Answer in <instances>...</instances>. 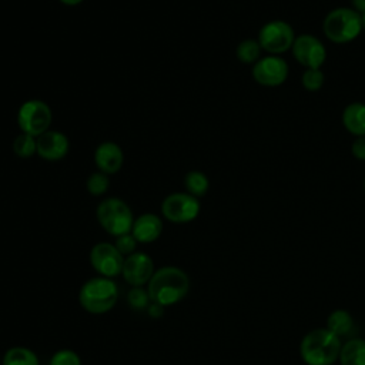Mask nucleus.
I'll use <instances>...</instances> for the list:
<instances>
[{
  "label": "nucleus",
  "mask_w": 365,
  "mask_h": 365,
  "mask_svg": "<svg viewBox=\"0 0 365 365\" xmlns=\"http://www.w3.org/2000/svg\"><path fill=\"white\" fill-rule=\"evenodd\" d=\"M147 291L151 302L163 307L174 305L184 299L190 291V278L178 267H161L154 271L147 284Z\"/></svg>",
  "instance_id": "obj_1"
},
{
  "label": "nucleus",
  "mask_w": 365,
  "mask_h": 365,
  "mask_svg": "<svg viewBox=\"0 0 365 365\" xmlns=\"http://www.w3.org/2000/svg\"><path fill=\"white\" fill-rule=\"evenodd\" d=\"M150 295L147 289H143V287H133L127 294V302L134 309L148 308L150 305Z\"/></svg>",
  "instance_id": "obj_24"
},
{
  "label": "nucleus",
  "mask_w": 365,
  "mask_h": 365,
  "mask_svg": "<svg viewBox=\"0 0 365 365\" xmlns=\"http://www.w3.org/2000/svg\"><path fill=\"white\" fill-rule=\"evenodd\" d=\"M154 262L145 252L135 251L124 258L121 275L131 287H143L148 284L154 274Z\"/></svg>",
  "instance_id": "obj_12"
},
{
  "label": "nucleus",
  "mask_w": 365,
  "mask_h": 365,
  "mask_svg": "<svg viewBox=\"0 0 365 365\" xmlns=\"http://www.w3.org/2000/svg\"><path fill=\"white\" fill-rule=\"evenodd\" d=\"M294 40L295 34L292 27L282 20L268 21L258 33V43L261 48L272 56H278L289 50Z\"/></svg>",
  "instance_id": "obj_7"
},
{
  "label": "nucleus",
  "mask_w": 365,
  "mask_h": 365,
  "mask_svg": "<svg viewBox=\"0 0 365 365\" xmlns=\"http://www.w3.org/2000/svg\"><path fill=\"white\" fill-rule=\"evenodd\" d=\"M364 188H365V180H364Z\"/></svg>",
  "instance_id": "obj_33"
},
{
  "label": "nucleus",
  "mask_w": 365,
  "mask_h": 365,
  "mask_svg": "<svg viewBox=\"0 0 365 365\" xmlns=\"http://www.w3.org/2000/svg\"><path fill=\"white\" fill-rule=\"evenodd\" d=\"M338 362L341 365H365V339L352 338L344 342Z\"/></svg>",
  "instance_id": "obj_17"
},
{
  "label": "nucleus",
  "mask_w": 365,
  "mask_h": 365,
  "mask_svg": "<svg viewBox=\"0 0 365 365\" xmlns=\"http://www.w3.org/2000/svg\"><path fill=\"white\" fill-rule=\"evenodd\" d=\"M163 232V221L158 215L147 212L134 220L131 234L137 242H154Z\"/></svg>",
  "instance_id": "obj_15"
},
{
  "label": "nucleus",
  "mask_w": 365,
  "mask_h": 365,
  "mask_svg": "<svg viewBox=\"0 0 365 365\" xmlns=\"http://www.w3.org/2000/svg\"><path fill=\"white\" fill-rule=\"evenodd\" d=\"M322 27L328 40L345 44L359 36L362 30L361 14L354 9L339 7L327 14Z\"/></svg>",
  "instance_id": "obj_4"
},
{
  "label": "nucleus",
  "mask_w": 365,
  "mask_h": 365,
  "mask_svg": "<svg viewBox=\"0 0 365 365\" xmlns=\"http://www.w3.org/2000/svg\"><path fill=\"white\" fill-rule=\"evenodd\" d=\"M351 1H352L354 7H355V10L358 13H364L365 11V0H351Z\"/></svg>",
  "instance_id": "obj_30"
},
{
  "label": "nucleus",
  "mask_w": 365,
  "mask_h": 365,
  "mask_svg": "<svg viewBox=\"0 0 365 365\" xmlns=\"http://www.w3.org/2000/svg\"><path fill=\"white\" fill-rule=\"evenodd\" d=\"M51 118L53 114L50 107L41 100H29L23 103L17 114V123L20 130L24 134H30L36 138L43 133L48 131Z\"/></svg>",
  "instance_id": "obj_6"
},
{
  "label": "nucleus",
  "mask_w": 365,
  "mask_h": 365,
  "mask_svg": "<svg viewBox=\"0 0 365 365\" xmlns=\"http://www.w3.org/2000/svg\"><path fill=\"white\" fill-rule=\"evenodd\" d=\"M78 301L83 309L90 314H106L118 301V287L113 278L101 275L90 278L81 285Z\"/></svg>",
  "instance_id": "obj_3"
},
{
  "label": "nucleus",
  "mask_w": 365,
  "mask_h": 365,
  "mask_svg": "<svg viewBox=\"0 0 365 365\" xmlns=\"http://www.w3.org/2000/svg\"><path fill=\"white\" fill-rule=\"evenodd\" d=\"M86 185H87V190H88L90 194L101 195V194H104L107 191V188L110 185V181H108L107 174H104V173H94V174H91L88 177Z\"/></svg>",
  "instance_id": "obj_25"
},
{
  "label": "nucleus",
  "mask_w": 365,
  "mask_h": 365,
  "mask_svg": "<svg viewBox=\"0 0 365 365\" xmlns=\"http://www.w3.org/2000/svg\"><path fill=\"white\" fill-rule=\"evenodd\" d=\"M164 308H165V307H163V305H160V304L151 302V304L148 305V314H150V317L158 318V317H161V315H163Z\"/></svg>",
  "instance_id": "obj_29"
},
{
  "label": "nucleus",
  "mask_w": 365,
  "mask_h": 365,
  "mask_svg": "<svg viewBox=\"0 0 365 365\" xmlns=\"http://www.w3.org/2000/svg\"><path fill=\"white\" fill-rule=\"evenodd\" d=\"M97 220L106 232L120 237L131 232L134 217L131 208L120 198L103 200L97 207Z\"/></svg>",
  "instance_id": "obj_5"
},
{
  "label": "nucleus",
  "mask_w": 365,
  "mask_h": 365,
  "mask_svg": "<svg viewBox=\"0 0 365 365\" xmlns=\"http://www.w3.org/2000/svg\"><path fill=\"white\" fill-rule=\"evenodd\" d=\"M351 153L358 160H365V137H358L351 147Z\"/></svg>",
  "instance_id": "obj_28"
},
{
  "label": "nucleus",
  "mask_w": 365,
  "mask_h": 365,
  "mask_svg": "<svg viewBox=\"0 0 365 365\" xmlns=\"http://www.w3.org/2000/svg\"><path fill=\"white\" fill-rule=\"evenodd\" d=\"M327 329L335 334L338 338L348 335L354 328V318L345 309H335L327 318Z\"/></svg>",
  "instance_id": "obj_18"
},
{
  "label": "nucleus",
  "mask_w": 365,
  "mask_h": 365,
  "mask_svg": "<svg viewBox=\"0 0 365 365\" xmlns=\"http://www.w3.org/2000/svg\"><path fill=\"white\" fill-rule=\"evenodd\" d=\"M344 127L356 137H365V104L351 103L342 113Z\"/></svg>",
  "instance_id": "obj_16"
},
{
  "label": "nucleus",
  "mask_w": 365,
  "mask_h": 365,
  "mask_svg": "<svg viewBox=\"0 0 365 365\" xmlns=\"http://www.w3.org/2000/svg\"><path fill=\"white\" fill-rule=\"evenodd\" d=\"M252 77L261 86H281L288 77V64L279 56L269 54L254 63Z\"/></svg>",
  "instance_id": "obj_11"
},
{
  "label": "nucleus",
  "mask_w": 365,
  "mask_h": 365,
  "mask_svg": "<svg viewBox=\"0 0 365 365\" xmlns=\"http://www.w3.org/2000/svg\"><path fill=\"white\" fill-rule=\"evenodd\" d=\"M91 267L106 278H115L123 271L124 255L110 242H98L90 251Z\"/></svg>",
  "instance_id": "obj_9"
},
{
  "label": "nucleus",
  "mask_w": 365,
  "mask_h": 365,
  "mask_svg": "<svg viewBox=\"0 0 365 365\" xmlns=\"http://www.w3.org/2000/svg\"><path fill=\"white\" fill-rule=\"evenodd\" d=\"M68 151V140L63 133L48 130L37 137V154L44 160H60Z\"/></svg>",
  "instance_id": "obj_13"
},
{
  "label": "nucleus",
  "mask_w": 365,
  "mask_h": 365,
  "mask_svg": "<svg viewBox=\"0 0 365 365\" xmlns=\"http://www.w3.org/2000/svg\"><path fill=\"white\" fill-rule=\"evenodd\" d=\"M184 185L188 194L194 197H201L208 190V178L201 171H190L184 178Z\"/></svg>",
  "instance_id": "obj_21"
},
{
  "label": "nucleus",
  "mask_w": 365,
  "mask_h": 365,
  "mask_svg": "<svg viewBox=\"0 0 365 365\" xmlns=\"http://www.w3.org/2000/svg\"><path fill=\"white\" fill-rule=\"evenodd\" d=\"M259 54H261V46L258 40L247 38V40H242L237 47V57L240 61L245 64L257 63L259 60Z\"/></svg>",
  "instance_id": "obj_20"
},
{
  "label": "nucleus",
  "mask_w": 365,
  "mask_h": 365,
  "mask_svg": "<svg viewBox=\"0 0 365 365\" xmlns=\"http://www.w3.org/2000/svg\"><path fill=\"white\" fill-rule=\"evenodd\" d=\"M161 212L165 220L177 224L190 222L197 218L200 212V201L188 192H174L164 198Z\"/></svg>",
  "instance_id": "obj_8"
},
{
  "label": "nucleus",
  "mask_w": 365,
  "mask_h": 365,
  "mask_svg": "<svg viewBox=\"0 0 365 365\" xmlns=\"http://www.w3.org/2000/svg\"><path fill=\"white\" fill-rule=\"evenodd\" d=\"M13 151L16 155L21 158L31 157L33 154L37 153V138L30 134L21 133L13 141Z\"/></svg>",
  "instance_id": "obj_22"
},
{
  "label": "nucleus",
  "mask_w": 365,
  "mask_h": 365,
  "mask_svg": "<svg viewBox=\"0 0 365 365\" xmlns=\"http://www.w3.org/2000/svg\"><path fill=\"white\" fill-rule=\"evenodd\" d=\"M115 248L121 252V255L128 257L133 252H135V247H137V240L133 237L131 232L128 234H123L120 237H115V242H114Z\"/></svg>",
  "instance_id": "obj_27"
},
{
  "label": "nucleus",
  "mask_w": 365,
  "mask_h": 365,
  "mask_svg": "<svg viewBox=\"0 0 365 365\" xmlns=\"http://www.w3.org/2000/svg\"><path fill=\"white\" fill-rule=\"evenodd\" d=\"M302 86L308 91H318L324 86V73L321 68H307L302 74Z\"/></svg>",
  "instance_id": "obj_23"
},
{
  "label": "nucleus",
  "mask_w": 365,
  "mask_h": 365,
  "mask_svg": "<svg viewBox=\"0 0 365 365\" xmlns=\"http://www.w3.org/2000/svg\"><path fill=\"white\" fill-rule=\"evenodd\" d=\"M361 21H362V29H365V11L361 13Z\"/></svg>",
  "instance_id": "obj_32"
},
{
  "label": "nucleus",
  "mask_w": 365,
  "mask_h": 365,
  "mask_svg": "<svg viewBox=\"0 0 365 365\" xmlns=\"http://www.w3.org/2000/svg\"><path fill=\"white\" fill-rule=\"evenodd\" d=\"M123 150L120 145L111 141L101 143L94 153V161L98 170L104 174H114L123 165Z\"/></svg>",
  "instance_id": "obj_14"
},
{
  "label": "nucleus",
  "mask_w": 365,
  "mask_h": 365,
  "mask_svg": "<svg viewBox=\"0 0 365 365\" xmlns=\"http://www.w3.org/2000/svg\"><path fill=\"white\" fill-rule=\"evenodd\" d=\"M63 4H67V6H76L78 3H81L83 0H60Z\"/></svg>",
  "instance_id": "obj_31"
},
{
  "label": "nucleus",
  "mask_w": 365,
  "mask_h": 365,
  "mask_svg": "<svg viewBox=\"0 0 365 365\" xmlns=\"http://www.w3.org/2000/svg\"><path fill=\"white\" fill-rule=\"evenodd\" d=\"M341 338L327 328H315L304 335L299 355L307 365H332L341 352Z\"/></svg>",
  "instance_id": "obj_2"
},
{
  "label": "nucleus",
  "mask_w": 365,
  "mask_h": 365,
  "mask_svg": "<svg viewBox=\"0 0 365 365\" xmlns=\"http://www.w3.org/2000/svg\"><path fill=\"white\" fill-rule=\"evenodd\" d=\"M1 365H38V356L26 346H13L6 351Z\"/></svg>",
  "instance_id": "obj_19"
},
{
  "label": "nucleus",
  "mask_w": 365,
  "mask_h": 365,
  "mask_svg": "<svg viewBox=\"0 0 365 365\" xmlns=\"http://www.w3.org/2000/svg\"><path fill=\"white\" fill-rule=\"evenodd\" d=\"M48 365H81V359L71 349H60L53 354Z\"/></svg>",
  "instance_id": "obj_26"
},
{
  "label": "nucleus",
  "mask_w": 365,
  "mask_h": 365,
  "mask_svg": "<svg viewBox=\"0 0 365 365\" xmlns=\"http://www.w3.org/2000/svg\"><path fill=\"white\" fill-rule=\"evenodd\" d=\"M0 365H1V359H0Z\"/></svg>",
  "instance_id": "obj_34"
},
{
  "label": "nucleus",
  "mask_w": 365,
  "mask_h": 365,
  "mask_svg": "<svg viewBox=\"0 0 365 365\" xmlns=\"http://www.w3.org/2000/svg\"><path fill=\"white\" fill-rule=\"evenodd\" d=\"M291 50L294 58L305 68H321L327 58L325 46L312 34H301L295 37Z\"/></svg>",
  "instance_id": "obj_10"
}]
</instances>
